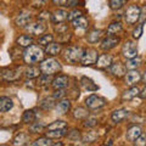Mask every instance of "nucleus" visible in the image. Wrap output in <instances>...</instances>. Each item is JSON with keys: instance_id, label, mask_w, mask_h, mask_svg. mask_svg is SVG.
I'll use <instances>...</instances> for the list:
<instances>
[{"instance_id": "f257e3e1", "label": "nucleus", "mask_w": 146, "mask_h": 146, "mask_svg": "<svg viewBox=\"0 0 146 146\" xmlns=\"http://www.w3.org/2000/svg\"><path fill=\"white\" fill-rule=\"evenodd\" d=\"M23 60L28 65H33V63L40 62L44 60V51L39 45H29L27 46L23 52Z\"/></svg>"}, {"instance_id": "f03ea898", "label": "nucleus", "mask_w": 146, "mask_h": 146, "mask_svg": "<svg viewBox=\"0 0 146 146\" xmlns=\"http://www.w3.org/2000/svg\"><path fill=\"white\" fill-rule=\"evenodd\" d=\"M84 54V50L79 48V46H68L63 51V58L68 62V63H78L82 60V56Z\"/></svg>"}, {"instance_id": "7ed1b4c3", "label": "nucleus", "mask_w": 146, "mask_h": 146, "mask_svg": "<svg viewBox=\"0 0 146 146\" xmlns=\"http://www.w3.org/2000/svg\"><path fill=\"white\" fill-rule=\"evenodd\" d=\"M39 70L42 73H44V74L52 76L56 72L61 71V65H60V62H58L57 60H55V58H48V60L42 61Z\"/></svg>"}, {"instance_id": "20e7f679", "label": "nucleus", "mask_w": 146, "mask_h": 146, "mask_svg": "<svg viewBox=\"0 0 146 146\" xmlns=\"http://www.w3.org/2000/svg\"><path fill=\"white\" fill-rule=\"evenodd\" d=\"M140 10L141 7H139L138 5H130L127 9V11L124 12V20L128 25H134L139 21Z\"/></svg>"}, {"instance_id": "39448f33", "label": "nucleus", "mask_w": 146, "mask_h": 146, "mask_svg": "<svg viewBox=\"0 0 146 146\" xmlns=\"http://www.w3.org/2000/svg\"><path fill=\"white\" fill-rule=\"evenodd\" d=\"M85 105H86V107L90 110H98L106 105V100L101 96H98V95L93 94L85 99Z\"/></svg>"}, {"instance_id": "423d86ee", "label": "nucleus", "mask_w": 146, "mask_h": 146, "mask_svg": "<svg viewBox=\"0 0 146 146\" xmlns=\"http://www.w3.org/2000/svg\"><path fill=\"white\" fill-rule=\"evenodd\" d=\"M96 60H98V51L95 49H88V50H85L83 56H82L80 63H82V66L88 67V66L96 63Z\"/></svg>"}, {"instance_id": "0eeeda50", "label": "nucleus", "mask_w": 146, "mask_h": 146, "mask_svg": "<svg viewBox=\"0 0 146 146\" xmlns=\"http://www.w3.org/2000/svg\"><path fill=\"white\" fill-rule=\"evenodd\" d=\"M122 55L127 58V60L128 58H133L135 56H138V46H136V44L134 42H131V40H127V42L123 44Z\"/></svg>"}, {"instance_id": "6e6552de", "label": "nucleus", "mask_w": 146, "mask_h": 146, "mask_svg": "<svg viewBox=\"0 0 146 146\" xmlns=\"http://www.w3.org/2000/svg\"><path fill=\"white\" fill-rule=\"evenodd\" d=\"M20 71L13 68H3L0 70V80L3 82H13L20 78Z\"/></svg>"}, {"instance_id": "1a4fd4ad", "label": "nucleus", "mask_w": 146, "mask_h": 146, "mask_svg": "<svg viewBox=\"0 0 146 146\" xmlns=\"http://www.w3.org/2000/svg\"><path fill=\"white\" fill-rule=\"evenodd\" d=\"M26 31L32 35H39L46 31V26L39 21V22H34V23H29V26H26Z\"/></svg>"}, {"instance_id": "9d476101", "label": "nucleus", "mask_w": 146, "mask_h": 146, "mask_svg": "<svg viewBox=\"0 0 146 146\" xmlns=\"http://www.w3.org/2000/svg\"><path fill=\"white\" fill-rule=\"evenodd\" d=\"M124 76V82L127 85H134L141 80V73L136 70H130V72L125 73Z\"/></svg>"}, {"instance_id": "9b49d317", "label": "nucleus", "mask_w": 146, "mask_h": 146, "mask_svg": "<svg viewBox=\"0 0 146 146\" xmlns=\"http://www.w3.org/2000/svg\"><path fill=\"white\" fill-rule=\"evenodd\" d=\"M31 20H32L31 12L25 10V11H21V12L17 15L16 20H15V23H16V26H18V27H26V26L31 22Z\"/></svg>"}, {"instance_id": "f8f14e48", "label": "nucleus", "mask_w": 146, "mask_h": 146, "mask_svg": "<svg viewBox=\"0 0 146 146\" xmlns=\"http://www.w3.org/2000/svg\"><path fill=\"white\" fill-rule=\"evenodd\" d=\"M68 84H70V78H68L67 76H58L56 77L55 79L51 80V85L54 89H65L68 86Z\"/></svg>"}, {"instance_id": "ddd939ff", "label": "nucleus", "mask_w": 146, "mask_h": 146, "mask_svg": "<svg viewBox=\"0 0 146 146\" xmlns=\"http://www.w3.org/2000/svg\"><path fill=\"white\" fill-rule=\"evenodd\" d=\"M121 42V39L118 36H113V35H108L106 36L102 42H101V49L102 50H110V49H113L116 45Z\"/></svg>"}, {"instance_id": "4468645a", "label": "nucleus", "mask_w": 146, "mask_h": 146, "mask_svg": "<svg viewBox=\"0 0 146 146\" xmlns=\"http://www.w3.org/2000/svg\"><path fill=\"white\" fill-rule=\"evenodd\" d=\"M111 68H110V71H111V73L115 77H117V78H121V77H123L125 74V71L127 68L125 66L123 65V63L121 62H115V63H111V66H110Z\"/></svg>"}, {"instance_id": "2eb2a0df", "label": "nucleus", "mask_w": 146, "mask_h": 146, "mask_svg": "<svg viewBox=\"0 0 146 146\" xmlns=\"http://www.w3.org/2000/svg\"><path fill=\"white\" fill-rule=\"evenodd\" d=\"M143 133V129L139 127V125H133L130 127L129 129L127 130V134H125V138L128 141H130V143H134L135 139L138 138V136Z\"/></svg>"}, {"instance_id": "dca6fc26", "label": "nucleus", "mask_w": 146, "mask_h": 146, "mask_svg": "<svg viewBox=\"0 0 146 146\" xmlns=\"http://www.w3.org/2000/svg\"><path fill=\"white\" fill-rule=\"evenodd\" d=\"M112 56L110 54H102V55H100V56H98V60H96V65L99 68H107L111 66V63H112Z\"/></svg>"}, {"instance_id": "f3484780", "label": "nucleus", "mask_w": 146, "mask_h": 146, "mask_svg": "<svg viewBox=\"0 0 146 146\" xmlns=\"http://www.w3.org/2000/svg\"><path fill=\"white\" fill-rule=\"evenodd\" d=\"M128 116V110L125 108H119V110H116V111L112 112L111 115V119L115 122V123H119L122 121H124Z\"/></svg>"}, {"instance_id": "a211bd4d", "label": "nucleus", "mask_w": 146, "mask_h": 146, "mask_svg": "<svg viewBox=\"0 0 146 146\" xmlns=\"http://www.w3.org/2000/svg\"><path fill=\"white\" fill-rule=\"evenodd\" d=\"M62 50V46L60 43H49L46 46H45V52H46L48 55H51V56H56V55H58L61 52Z\"/></svg>"}, {"instance_id": "6ab92c4d", "label": "nucleus", "mask_w": 146, "mask_h": 146, "mask_svg": "<svg viewBox=\"0 0 146 146\" xmlns=\"http://www.w3.org/2000/svg\"><path fill=\"white\" fill-rule=\"evenodd\" d=\"M13 107V102L10 98L0 96V113H5Z\"/></svg>"}, {"instance_id": "aec40b11", "label": "nucleus", "mask_w": 146, "mask_h": 146, "mask_svg": "<svg viewBox=\"0 0 146 146\" xmlns=\"http://www.w3.org/2000/svg\"><path fill=\"white\" fill-rule=\"evenodd\" d=\"M80 85L88 91H96L99 89V86L95 84L90 78H88V77H82L80 78Z\"/></svg>"}, {"instance_id": "412c9836", "label": "nucleus", "mask_w": 146, "mask_h": 146, "mask_svg": "<svg viewBox=\"0 0 146 146\" xmlns=\"http://www.w3.org/2000/svg\"><path fill=\"white\" fill-rule=\"evenodd\" d=\"M139 91H140V89L138 88V86H133V88L128 89V90H125L124 93H123L122 100L123 101H128V100L134 99V98H136L139 95Z\"/></svg>"}, {"instance_id": "4be33fe9", "label": "nucleus", "mask_w": 146, "mask_h": 146, "mask_svg": "<svg viewBox=\"0 0 146 146\" xmlns=\"http://www.w3.org/2000/svg\"><path fill=\"white\" fill-rule=\"evenodd\" d=\"M72 22H73V27H74V28H79V29H86L88 28V26H89L88 20H86L83 15L74 18Z\"/></svg>"}, {"instance_id": "5701e85b", "label": "nucleus", "mask_w": 146, "mask_h": 146, "mask_svg": "<svg viewBox=\"0 0 146 146\" xmlns=\"http://www.w3.org/2000/svg\"><path fill=\"white\" fill-rule=\"evenodd\" d=\"M70 108H71V102H70V100H66V99L58 101L57 105H56V111L58 113H61V115H65V113H67Z\"/></svg>"}, {"instance_id": "b1692460", "label": "nucleus", "mask_w": 146, "mask_h": 146, "mask_svg": "<svg viewBox=\"0 0 146 146\" xmlns=\"http://www.w3.org/2000/svg\"><path fill=\"white\" fill-rule=\"evenodd\" d=\"M141 62H143V58H141L140 56H135L133 58H128V61L125 63V68H128V70H136L140 65Z\"/></svg>"}, {"instance_id": "393cba45", "label": "nucleus", "mask_w": 146, "mask_h": 146, "mask_svg": "<svg viewBox=\"0 0 146 146\" xmlns=\"http://www.w3.org/2000/svg\"><path fill=\"white\" fill-rule=\"evenodd\" d=\"M35 118H36V115L33 110H27V111H25L23 116H22V121L26 124H31V123L35 122Z\"/></svg>"}, {"instance_id": "a878e982", "label": "nucleus", "mask_w": 146, "mask_h": 146, "mask_svg": "<svg viewBox=\"0 0 146 146\" xmlns=\"http://www.w3.org/2000/svg\"><path fill=\"white\" fill-rule=\"evenodd\" d=\"M102 36V31L101 29H93L88 33V42L89 43H96L98 40Z\"/></svg>"}, {"instance_id": "bb28decb", "label": "nucleus", "mask_w": 146, "mask_h": 146, "mask_svg": "<svg viewBox=\"0 0 146 146\" xmlns=\"http://www.w3.org/2000/svg\"><path fill=\"white\" fill-rule=\"evenodd\" d=\"M55 101H56V99H55L54 96L45 98L39 102V106L43 110H50V108H52L55 106Z\"/></svg>"}, {"instance_id": "cd10ccee", "label": "nucleus", "mask_w": 146, "mask_h": 146, "mask_svg": "<svg viewBox=\"0 0 146 146\" xmlns=\"http://www.w3.org/2000/svg\"><path fill=\"white\" fill-rule=\"evenodd\" d=\"M67 15H68V12H66L65 10H57L52 15V21L55 23H60V22H63L67 20Z\"/></svg>"}, {"instance_id": "c85d7f7f", "label": "nucleus", "mask_w": 146, "mask_h": 146, "mask_svg": "<svg viewBox=\"0 0 146 146\" xmlns=\"http://www.w3.org/2000/svg\"><path fill=\"white\" fill-rule=\"evenodd\" d=\"M17 44L22 48H27V46H29V45L33 44V38L29 35H21L17 38Z\"/></svg>"}, {"instance_id": "c756f323", "label": "nucleus", "mask_w": 146, "mask_h": 146, "mask_svg": "<svg viewBox=\"0 0 146 146\" xmlns=\"http://www.w3.org/2000/svg\"><path fill=\"white\" fill-rule=\"evenodd\" d=\"M65 135H66V129H54L46 131V136L50 139H58Z\"/></svg>"}, {"instance_id": "7c9ffc66", "label": "nucleus", "mask_w": 146, "mask_h": 146, "mask_svg": "<svg viewBox=\"0 0 146 146\" xmlns=\"http://www.w3.org/2000/svg\"><path fill=\"white\" fill-rule=\"evenodd\" d=\"M88 116V110H85L84 107H76L73 110V117L76 119H84V118Z\"/></svg>"}, {"instance_id": "2f4dec72", "label": "nucleus", "mask_w": 146, "mask_h": 146, "mask_svg": "<svg viewBox=\"0 0 146 146\" xmlns=\"http://www.w3.org/2000/svg\"><path fill=\"white\" fill-rule=\"evenodd\" d=\"M39 73H40V70L38 67H34V66H31L29 68H27L26 72H25V76L27 77V78H38L39 77Z\"/></svg>"}, {"instance_id": "473e14b6", "label": "nucleus", "mask_w": 146, "mask_h": 146, "mask_svg": "<svg viewBox=\"0 0 146 146\" xmlns=\"http://www.w3.org/2000/svg\"><path fill=\"white\" fill-rule=\"evenodd\" d=\"M98 138V134L95 133V131L90 130V131H86V133L83 135V138H82V141H83L84 144H90L93 143V141H95Z\"/></svg>"}, {"instance_id": "72a5a7b5", "label": "nucleus", "mask_w": 146, "mask_h": 146, "mask_svg": "<svg viewBox=\"0 0 146 146\" xmlns=\"http://www.w3.org/2000/svg\"><path fill=\"white\" fill-rule=\"evenodd\" d=\"M27 141H29L28 140V135H27L26 133H20V134H18L17 136H16V138L15 139H13V145H26L27 144Z\"/></svg>"}, {"instance_id": "f704fd0d", "label": "nucleus", "mask_w": 146, "mask_h": 146, "mask_svg": "<svg viewBox=\"0 0 146 146\" xmlns=\"http://www.w3.org/2000/svg\"><path fill=\"white\" fill-rule=\"evenodd\" d=\"M122 31V25L121 22H112L107 28V33L108 34H118Z\"/></svg>"}, {"instance_id": "c9c22d12", "label": "nucleus", "mask_w": 146, "mask_h": 146, "mask_svg": "<svg viewBox=\"0 0 146 146\" xmlns=\"http://www.w3.org/2000/svg\"><path fill=\"white\" fill-rule=\"evenodd\" d=\"M54 129H67V123L63 121H55L54 123L48 125V130H54Z\"/></svg>"}, {"instance_id": "e433bc0d", "label": "nucleus", "mask_w": 146, "mask_h": 146, "mask_svg": "<svg viewBox=\"0 0 146 146\" xmlns=\"http://www.w3.org/2000/svg\"><path fill=\"white\" fill-rule=\"evenodd\" d=\"M127 0H110V7L112 10H119L125 5Z\"/></svg>"}, {"instance_id": "4c0bfd02", "label": "nucleus", "mask_w": 146, "mask_h": 146, "mask_svg": "<svg viewBox=\"0 0 146 146\" xmlns=\"http://www.w3.org/2000/svg\"><path fill=\"white\" fill-rule=\"evenodd\" d=\"M34 146H51L52 145V141L50 138H39V139H36L34 143H33Z\"/></svg>"}, {"instance_id": "58836bf2", "label": "nucleus", "mask_w": 146, "mask_h": 146, "mask_svg": "<svg viewBox=\"0 0 146 146\" xmlns=\"http://www.w3.org/2000/svg\"><path fill=\"white\" fill-rule=\"evenodd\" d=\"M51 77L50 76H48V74H44V76H42V77H39L38 78V84L39 86H48L50 83H51Z\"/></svg>"}, {"instance_id": "ea45409f", "label": "nucleus", "mask_w": 146, "mask_h": 146, "mask_svg": "<svg viewBox=\"0 0 146 146\" xmlns=\"http://www.w3.org/2000/svg\"><path fill=\"white\" fill-rule=\"evenodd\" d=\"M51 42H54V36L51 34H45L43 36H40L39 40H38V43L42 45V46H46V45Z\"/></svg>"}, {"instance_id": "a19ab883", "label": "nucleus", "mask_w": 146, "mask_h": 146, "mask_svg": "<svg viewBox=\"0 0 146 146\" xmlns=\"http://www.w3.org/2000/svg\"><path fill=\"white\" fill-rule=\"evenodd\" d=\"M44 128H45V125L43 123H39V122L31 123V131L32 133H40V131L44 130Z\"/></svg>"}, {"instance_id": "79ce46f5", "label": "nucleus", "mask_w": 146, "mask_h": 146, "mask_svg": "<svg viewBox=\"0 0 146 146\" xmlns=\"http://www.w3.org/2000/svg\"><path fill=\"white\" fill-rule=\"evenodd\" d=\"M98 124V118L96 117H89L86 116L85 117V122H84V125L86 128H93Z\"/></svg>"}, {"instance_id": "37998d69", "label": "nucleus", "mask_w": 146, "mask_h": 146, "mask_svg": "<svg viewBox=\"0 0 146 146\" xmlns=\"http://www.w3.org/2000/svg\"><path fill=\"white\" fill-rule=\"evenodd\" d=\"M55 32L58 33V34L66 33V32H68V26L65 25L63 22H60V23H57L56 26H55Z\"/></svg>"}, {"instance_id": "c03bdc74", "label": "nucleus", "mask_w": 146, "mask_h": 146, "mask_svg": "<svg viewBox=\"0 0 146 146\" xmlns=\"http://www.w3.org/2000/svg\"><path fill=\"white\" fill-rule=\"evenodd\" d=\"M83 15V12H82L80 10H78V9H76V10H73V11H71L70 13L67 15V20H70V21H73L74 18H77V17H79V16H82Z\"/></svg>"}, {"instance_id": "a18cd8bd", "label": "nucleus", "mask_w": 146, "mask_h": 146, "mask_svg": "<svg viewBox=\"0 0 146 146\" xmlns=\"http://www.w3.org/2000/svg\"><path fill=\"white\" fill-rule=\"evenodd\" d=\"M146 136H145V134L144 133H141L138 138L135 139V141H134V144L136 145V146H145V144H146Z\"/></svg>"}, {"instance_id": "49530a36", "label": "nucleus", "mask_w": 146, "mask_h": 146, "mask_svg": "<svg viewBox=\"0 0 146 146\" xmlns=\"http://www.w3.org/2000/svg\"><path fill=\"white\" fill-rule=\"evenodd\" d=\"M143 29H144V25H139L138 28H135L133 31V36L135 39H139L141 36V34H143Z\"/></svg>"}, {"instance_id": "de8ad7c7", "label": "nucleus", "mask_w": 146, "mask_h": 146, "mask_svg": "<svg viewBox=\"0 0 146 146\" xmlns=\"http://www.w3.org/2000/svg\"><path fill=\"white\" fill-rule=\"evenodd\" d=\"M65 95H66V91L63 90V89H55L52 96L57 100V99H62L63 96H65Z\"/></svg>"}, {"instance_id": "09e8293b", "label": "nucleus", "mask_w": 146, "mask_h": 146, "mask_svg": "<svg viewBox=\"0 0 146 146\" xmlns=\"http://www.w3.org/2000/svg\"><path fill=\"white\" fill-rule=\"evenodd\" d=\"M46 4V0H33V5L34 7H42Z\"/></svg>"}, {"instance_id": "8fccbe9b", "label": "nucleus", "mask_w": 146, "mask_h": 146, "mask_svg": "<svg viewBox=\"0 0 146 146\" xmlns=\"http://www.w3.org/2000/svg\"><path fill=\"white\" fill-rule=\"evenodd\" d=\"M68 138L72 139V140H78L79 139V131L78 130H72Z\"/></svg>"}, {"instance_id": "3c124183", "label": "nucleus", "mask_w": 146, "mask_h": 146, "mask_svg": "<svg viewBox=\"0 0 146 146\" xmlns=\"http://www.w3.org/2000/svg\"><path fill=\"white\" fill-rule=\"evenodd\" d=\"M51 1L58 6H66V4H67V0H51Z\"/></svg>"}, {"instance_id": "603ef678", "label": "nucleus", "mask_w": 146, "mask_h": 146, "mask_svg": "<svg viewBox=\"0 0 146 146\" xmlns=\"http://www.w3.org/2000/svg\"><path fill=\"white\" fill-rule=\"evenodd\" d=\"M39 18L40 20H50V13L49 12H42Z\"/></svg>"}, {"instance_id": "864d4df0", "label": "nucleus", "mask_w": 146, "mask_h": 146, "mask_svg": "<svg viewBox=\"0 0 146 146\" xmlns=\"http://www.w3.org/2000/svg\"><path fill=\"white\" fill-rule=\"evenodd\" d=\"M146 88H143V89H141L140 91H139V95H140V98L141 99H145V96H146Z\"/></svg>"}]
</instances>
